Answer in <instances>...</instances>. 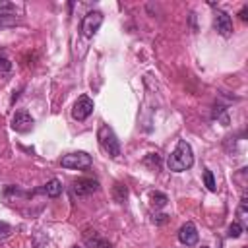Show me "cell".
<instances>
[{
    "label": "cell",
    "instance_id": "2",
    "mask_svg": "<svg viewBox=\"0 0 248 248\" xmlns=\"http://www.w3.org/2000/svg\"><path fill=\"white\" fill-rule=\"evenodd\" d=\"M97 140H99L101 149H103L108 157L116 159V157L120 155V141H118L114 130H112L108 124H103V126L99 128V132H97Z\"/></svg>",
    "mask_w": 248,
    "mask_h": 248
},
{
    "label": "cell",
    "instance_id": "22",
    "mask_svg": "<svg viewBox=\"0 0 248 248\" xmlns=\"http://www.w3.org/2000/svg\"><path fill=\"white\" fill-rule=\"evenodd\" d=\"M240 19H242V21H246V19H248V8H246V6L240 10Z\"/></svg>",
    "mask_w": 248,
    "mask_h": 248
},
{
    "label": "cell",
    "instance_id": "6",
    "mask_svg": "<svg viewBox=\"0 0 248 248\" xmlns=\"http://www.w3.org/2000/svg\"><path fill=\"white\" fill-rule=\"evenodd\" d=\"M72 190H74V194H76L78 198H85V196H91L93 192L99 190V182H97L95 178H87V176H83V178L74 180Z\"/></svg>",
    "mask_w": 248,
    "mask_h": 248
},
{
    "label": "cell",
    "instance_id": "3",
    "mask_svg": "<svg viewBox=\"0 0 248 248\" xmlns=\"http://www.w3.org/2000/svg\"><path fill=\"white\" fill-rule=\"evenodd\" d=\"M91 163H93V159H91V155L85 153V151H74V153H68V155H64V157L60 159V165H62L64 169H78V170L89 169Z\"/></svg>",
    "mask_w": 248,
    "mask_h": 248
},
{
    "label": "cell",
    "instance_id": "4",
    "mask_svg": "<svg viewBox=\"0 0 248 248\" xmlns=\"http://www.w3.org/2000/svg\"><path fill=\"white\" fill-rule=\"evenodd\" d=\"M101 23H103V14H101L99 10L87 12V14L83 16V19H81L79 31H81V35H83V37H93V35L99 31Z\"/></svg>",
    "mask_w": 248,
    "mask_h": 248
},
{
    "label": "cell",
    "instance_id": "18",
    "mask_svg": "<svg viewBox=\"0 0 248 248\" xmlns=\"http://www.w3.org/2000/svg\"><path fill=\"white\" fill-rule=\"evenodd\" d=\"M12 70V62L4 56V54H0V74H6V72H10Z\"/></svg>",
    "mask_w": 248,
    "mask_h": 248
},
{
    "label": "cell",
    "instance_id": "7",
    "mask_svg": "<svg viewBox=\"0 0 248 248\" xmlns=\"http://www.w3.org/2000/svg\"><path fill=\"white\" fill-rule=\"evenodd\" d=\"M33 124H35V120L27 110H17L12 116V128L19 134H27L29 130H33Z\"/></svg>",
    "mask_w": 248,
    "mask_h": 248
},
{
    "label": "cell",
    "instance_id": "20",
    "mask_svg": "<svg viewBox=\"0 0 248 248\" xmlns=\"http://www.w3.org/2000/svg\"><path fill=\"white\" fill-rule=\"evenodd\" d=\"M10 225L8 223H4V221H0V236H8L10 234Z\"/></svg>",
    "mask_w": 248,
    "mask_h": 248
},
{
    "label": "cell",
    "instance_id": "19",
    "mask_svg": "<svg viewBox=\"0 0 248 248\" xmlns=\"http://www.w3.org/2000/svg\"><path fill=\"white\" fill-rule=\"evenodd\" d=\"M143 163H145V165L153 163V165H155V169H157V167H159V163H161V159H159V155H157V153H149V155L145 157V161H143Z\"/></svg>",
    "mask_w": 248,
    "mask_h": 248
},
{
    "label": "cell",
    "instance_id": "12",
    "mask_svg": "<svg viewBox=\"0 0 248 248\" xmlns=\"http://www.w3.org/2000/svg\"><path fill=\"white\" fill-rule=\"evenodd\" d=\"M112 198H114V202L122 203V202L128 198V188H126V184L116 182V184L112 186Z\"/></svg>",
    "mask_w": 248,
    "mask_h": 248
},
{
    "label": "cell",
    "instance_id": "17",
    "mask_svg": "<svg viewBox=\"0 0 248 248\" xmlns=\"http://www.w3.org/2000/svg\"><path fill=\"white\" fill-rule=\"evenodd\" d=\"M14 12H16V6H14L12 2H0V17L10 16V14H14Z\"/></svg>",
    "mask_w": 248,
    "mask_h": 248
},
{
    "label": "cell",
    "instance_id": "10",
    "mask_svg": "<svg viewBox=\"0 0 248 248\" xmlns=\"http://www.w3.org/2000/svg\"><path fill=\"white\" fill-rule=\"evenodd\" d=\"M83 240H85V244L89 246V248H110V242L108 240H105V238H101L95 231H93V236H91V232L87 231V232H83Z\"/></svg>",
    "mask_w": 248,
    "mask_h": 248
},
{
    "label": "cell",
    "instance_id": "13",
    "mask_svg": "<svg viewBox=\"0 0 248 248\" xmlns=\"http://www.w3.org/2000/svg\"><path fill=\"white\" fill-rule=\"evenodd\" d=\"M244 232V227H242V223L240 221H232L231 225H229V238H238L240 234Z\"/></svg>",
    "mask_w": 248,
    "mask_h": 248
},
{
    "label": "cell",
    "instance_id": "14",
    "mask_svg": "<svg viewBox=\"0 0 248 248\" xmlns=\"http://www.w3.org/2000/svg\"><path fill=\"white\" fill-rule=\"evenodd\" d=\"M213 118H215V120H221V122H223V126H227V124H229L227 108H225V107H221V105H217V107L213 108Z\"/></svg>",
    "mask_w": 248,
    "mask_h": 248
},
{
    "label": "cell",
    "instance_id": "9",
    "mask_svg": "<svg viewBox=\"0 0 248 248\" xmlns=\"http://www.w3.org/2000/svg\"><path fill=\"white\" fill-rule=\"evenodd\" d=\"M198 229L194 223H184L180 229H178V240L184 244V246H196L198 244Z\"/></svg>",
    "mask_w": 248,
    "mask_h": 248
},
{
    "label": "cell",
    "instance_id": "16",
    "mask_svg": "<svg viewBox=\"0 0 248 248\" xmlns=\"http://www.w3.org/2000/svg\"><path fill=\"white\" fill-rule=\"evenodd\" d=\"M203 182H205V186H207V190L209 192H215L217 190V186H215V178H213V172L211 170H203Z\"/></svg>",
    "mask_w": 248,
    "mask_h": 248
},
{
    "label": "cell",
    "instance_id": "11",
    "mask_svg": "<svg viewBox=\"0 0 248 248\" xmlns=\"http://www.w3.org/2000/svg\"><path fill=\"white\" fill-rule=\"evenodd\" d=\"M45 194L48 198H58L62 194V182L58 178H50L46 184H45Z\"/></svg>",
    "mask_w": 248,
    "mask_h": 248
},
{
    "label": "cell",
    "instance_id": "8",
    "mask_svg": "<svg viewBox=\"0 0 248 248\" xmlns=\"http://www.w3.org/2000/svg\"><path fill=\"white\" fill-rule=\"evenodd\" d=\"M213 25H215V31L223 37H229L232 33V19L227 12L223 10H217L215 12V17H213Z\"/></svg>",
    "mask_w": 248,
    "mask_h": 248
},
{
    "label": "cell",
    "instance_id": "24",
    "mask_svg": "<svg viewBox=\"0 0 248 248\" xmlns=\"http://www.w3.org/2000/svg\"><path fill=\"white\" fill-rule=\"evenodd\" d=\"M202 248H207V246H202Z\"/></svg>",
    "mask_w": 248,
    "mask_h": 248
},
{
    "label": "cell",
    "instance_id": "5",
    "mask_svg": "<svg viewBox=\"0 0 248 248\" xmlns=\"http://www.w3.org/2000/svg\"><path fill=\"white\" fill-rule=\"evenodd\" d=\"M93 108H95V105H93V99L91 97H87V95H81V97H78V101L74 103V107H72V116L76 118V120H85V118H89L91 116V112H93Z\"/></svg>",
    "mask_w": 248,
    "mask_h": 248
},
{
    "label": "cell",
    "instance_id": "1",
    "mask_svg": "<svg viewBox=\"0 0 248 248\" xmlns=\"http://www.w3.org/2000/svg\"><path fill=\"white\" fill-rule=\"evenodd\" d=\"M194 165V151H192V145L186 141V140H178L174 151L169 155L167 159V167L169 170L172 172H182L186 169H190Z\"/></svg>",
    "mask_w": 248,
    "mask_h": 248
},
{
    "label": "cell",
    "instance_id": "25",
    "mask_svg": "<svg viewBox=\"0 0 248 248\" xmlns=\"http://www.w3.org/2000/svg\"><path fill=\"white\" fill-rule=\"evenodd\" d=\"M244 248H246V246H244Z\"/></svg>",
    "mask_w": 248,
    "mask_h": 248
},
{
    "label": "cell",
    "instance_id": "21",
    "mask_svg": "<svg viewBox=\"0 0 248 248\" xmlns=\"http://www.w3.org/2000/svg\"><path fill=\"white\" fill-rule=\"evenodd\" d=\"M167 221H169V215H163V213L153 217V223H157V225H163V223H167Z\"/></svg>",
    "mask_w": 248,
    "mask_h": 248
},
{
    "label": "cell",
    "instance_id": "15",
    "mask_svg": "<svg viewBox=\"0 0 248 248\" xmlns=\"http://www.w3.org/2000/svg\"><path fill=\"white\" fill-rule=\"evenodd\" d=\"M167 196L163 194V192H151V203L155 205V207H165L167 205Z\"/></svg>",
    "mask_w": 248,
    "mask_h": 248
},
{
    "label": "cell",
    "instance_id": "23",
    "mask_svg": "<svg viewBox=\"0 0 248 248\" xmlns=\"http://www.w3.org/2000/svg\"><path fill=\"white\" fill-rule=\"evenodd\" d=\"M72 248H79V246H72Z\"/></svg>",
    "mask_w": 248,
    "mask_h": 248
}]
</instances>
